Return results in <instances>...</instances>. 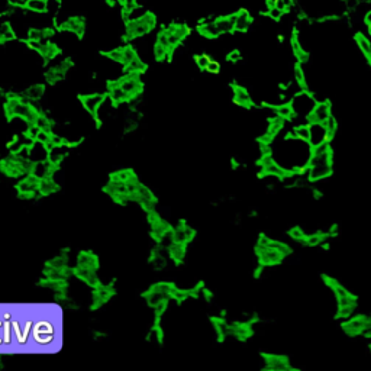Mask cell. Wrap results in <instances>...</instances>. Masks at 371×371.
<instances>
[{
	"instance_id": "cell-1",
	"label": "cell",
	"mask_w": 371,
	"mask_h": 371,
	"mask_svg": "<svg viewBox=\"0 0 371 371\" xmlns=\"http://www.w3.org/2000/svg\"><path fill=\"white\" fill-rule=\"evenodd\" d=\"M155 23H157L155 16L152 13L147 12L141 18L128 20V23H126V35H128L129 39L144 37V35H147L148 32H151L154 29Z\"/></svg>"
},
{
	"instance_id": "cell-2",
	"label": "cell",
	"mask_w": 371,
	"mask_h": 371,
	"mask_svg": "<svg viewBox=\"0 0 371 371\" xmlns=\"http://www.w3.org/2000/svg\"><path fill=\"white\" fill-rule=\"evenodd\" d=\"M255 252L260 261L261 267H270V265H277L280 264L284 255L281 252H278L277 249L271 248V247H264V245H257L255 247Z\"/></svg>"
},
{
	"instance_id": "cell-3",
	"label": "cell",
	"mask_w": 371,
	"mask_h": 371,
	"mask_svg": "<svg viewBox=\"0 0 371 371\" xmlns=\"http://www.w3.org/2000/svg\"><path fill=\"white\" fill-rule=\"evenodd\" d=\"M332 115V106L329 102H319L313 106V109L308 113V122L312 124H323Z\"/></svg>"
},
{
	"instance_id": "cell-4",
	"label": "cell",
	"mask_w": 371,
	"mask_h": 371,
	"mask_svg": "<svg viewBox=\"0 0 371 371\" xmlns=\"http://www.w3.org/2000/svg\"><path fill=\"white\" fill-rule=\"evenodd\" d=\"M265 367L270 371H287L290 370V363L286 357H281L277 354H264Z\"/></svg>"
},
{
	"instance_id": "cell-5",
	"label": "cell",
	"mask_w": 371,
	"mask_h": 371,
	"mask_svg": "<svg viewBox=\"0 0 371 371\" xmlns=\"http://www.w3.org/2000/svg\"><path fill=\"white\" fill-rule=\"evenodd\" d=\"M366 323H367V316L360 315L354 316V317L351 316L348 322L342 323V329L348 336H357V335H361Z\"/></svg>"
},
{
	"instance_id": "cell-6",
	"label": "cell",
	"mask_w": 371,
	"mask_h": 371,
	"mask_svg": "<svg viewBox=\"0 0 371 371\" xmlns=\"http://www.w3.org/2000/svg\"><path fill=\"white\" fill-rule=\"evenodd\" d=\"M80 100L83 106L92 113L93 116H97V111L100 105L106 100V94H89V96H80Z\"/></svg>"
},
{
	"instance_id": "cell-7",
	"label": "cell",
	"mask_w": 371,
	"mask_h": 371,
	"mask_svg": "<svg viewBox=\"0 0 371 371\" xmlns=\"http://www.w3.org/2000/svg\"><path fill=\"white\" fill-rule=\"evenodd\" d=\"M308 170H309V180L319 182V180L329 177L334 173V166L332 163H325V164H317L313 167H308Z\"/></svg>"
},
{
	"instance_id": "cell-8",
	"label": "cell",
	"mask_w": 371,
	"mask_h": 371,
	"mask_svg": "<svg viewBox=\"0 0 371 371\" xmlns=\"http://www.w3.org/2000/svg\"><path fill=\"white\" fill-rule=\"evenodd\" d=\"M194 231L187 226L186 223H180L174 231H173V241L182 242V244H188L194 238Z\"/></svg>"
},
{
	"instance_id": "cell-9",
	"label": "cell",
	"mask_w": 371,
	"mask_h": 371,
	"mask_svg": "<svg viewBox=\"0 0 371 371\" xmlns=\"http://www.w3.org/2000/svg\"><path fill=\"white\" fill-rule=\"evenodd\" d=\"M234 102L244 108H251L252 106V99L251 94L245 87L241 86H234Z\"/></svg>"
},
{
	"instance_id": "cell-10",
	"label": "cell",
	"mask_w": 371,
	"mask_h": 371,
	"mask_svg": "<svg viewBox=\"0 0 371 371\" xmlns=\"http://www.w3.org/2000/svg\"><path fill=\"white\" fill-rule=\"evenodd\" d=\"M251 23H252L251 15L247 10L242 9V10L235 13V28H234V31H237V32H245V31L249 29Z\"/></svg>"
},
{
	"instance_id": "cell-11",
	"label": "cell",
	"mask_w": 371,
	"mask_h": 371,
	"mask_svg": "<svg viewBox=\"0 0 371 371\" xmlns=\"http://www.w3.org/2000/svg\"><path fill=\"white\" fill-rule=\"evenodd\" d=\"M215 25H216L221 35L222 34H231V32H234V28H235V15L215 19Z\"/></svg>"
},
{
	"instance_id": "cell-12",
	"label": "cell",
	"mask_w": 371,
	"mask_h": 371,
	"mask_svg": "<svg viewBox=\"0 0 371 371\" xmlns=\"http://www.w3.org/2000/svg\"><path fill=\"white\" fill-rule=\"evenodd\" d=\"M75 274L81 278V280H84L87 284L93 286V287L99 286V280H97V276H96V270H93V268L80 267V265H78L77 270H75Z\"/></svg>"
},
{
	"instance_id": "cell-13",
	"label": "cell",
	"mask_w": 371,
	"mask_h": 371,
	"mask_svg": "<svg viewBox=\"0 0 371 371\" xmlns=\"http://www.w3.org/2000/svg\"><path fill=\"white\" fill-rule=\"evenodd\" d=\"M290 45H292V51H293V54L297 58L299 64H303V62H306L309 60V54L303 50L300 41L297 39L296 34H293V37L290 39Z\"/></svg>"
},
{
	"instance_id": "cell-14",
	"label": "cell",
	"mask_w": 371,
	"mask_h": 371,
	"mask_svg": "<svg viewBox=\"0 0 371 371\" xmlns=\"http://www.w3.org/2000/svg\"><path fill=\"white\" fill-rule=\"evenodd\" d=\"M23 7L28 12H32L37 15H44V13H47V0H25Z\"/></svg>"
},
{
	"instance_id": "cell-15",
	"label": "cell",
	"mask_w": 371,
	"mask_h": 371,
	"mask_svg": "<svg viewBox=\"0 0 371 371\" xmlns=\"http://www.w3.org/2000/svg\"><path fill=\"white\" fill-rule=\"evenodd\" d=\"M355 42L371 67V42L363 34H355Z\"/></svg>"
},
{
	"instance_id": "cell-16",
	"label": "cell",
	"mask_w": 371,
	"mask_h": 371,
	"mask_svg": "<svg viewBox=\"0 0 371 371\" xmlns=\"http://www.w3.org/2000/svg\"><path fill=\"white\" fill-rule=\"evenodd\" d=\"M168 255L176 261V262H180L183 261L186 255V244H182V242H173L170 247H168Z\"/></svg>"
},
{
	"instance_id": "cell-17",
	"label": "cell",
	"mask_w": 371,
	"mask_h": 371,
	"mask_svg": "<svg viewBox=\"0 0 371 371\" xmlns=\"http://www.w3.org/2000/svg\"><path fill=\"white\" fill-rule=\"evenodd\" d=\"M199 32H200L203 37L210 38V39L218 38L221 35L219 31H218V28H216V25H215V20H213V22H209V20L202 22V23L199 25Z\"/></svg>"
},
{
	"instance_id": "cell-18",
	"label": "cell",
	"mask_w": 371,
	"mask_h": 371,
	"mask_svg": "<svg viewBox=\"0 0 371 371\" xmlns=\"http://www.w3.org/2000/svg\"><path fill=\"white\" fill-rule=\"evenodd\" d=\"M57 188H58V186L53 182V179L51 177H44V179H39V187H38V191L41 193V194H51V193H54Z\"/></svg>"
},
{
	"instance_id": "cell-19",
	"label": "cell",
	"mask_w": 371,
	"mask_h": 371,
	"mask_svg": "<svg viewBox=\"0 0 371 371\" xmlns=\"http://www.w3.org/2000/svg\"><path fill=\"white\" fill-rule=\"evenodd\" d=\"M293 133H295L296 139L302 141V142H306V144H310V136H312L310 125H299L295 128Z\"/></svg>"
},
{
	"instance_id": "cell-20",
	"label": "cell",
	"mask_w": 371,
	"mask_h": 371,
	"mask_svg": "<svg viewBox=\"0 0 371 371\" xmlns=\"http://www.w3.org/2000/svg\"><path fill=\"white\" fill-rule=\"evenodd\" d=\"M322 126L325 128V132H326V139H328V141L334 139L335 133H336V130H338V121H336V118H335L334 115H331V116L322 124Z\"/></svg>"
},
{
	"instance_id": "cell-21",
	"label": "cell",
	"mask_w": 371,
	"mask_h": 371,
	"mask_svg": "<svg viewBox=\"0 0 371 371\" xmlns=\"http://www.w3.org/2000/svg\"><path fill=\"white\" fill-rule=\"evenodd\" d=\"M97 258H96V255H93L90 252H83V254H80V257H78V265L80 267H87V268H93V270H96L97 268Z\"/></svg>"
},
{
	"instance_id": "cell-22",
	"label": "cell",
	"mask_w": 371,
	"mask_h": 371,
	"mask_svg": "<svg viewBox=\"0 0 371 371\" xmlns=\"http://www.w3.org/2000/svg\"><path fill=\"white\" fill-rule=\"evenodd\" d=\"M274 115L276 116H280L283 118L284 121L286 119H290L293 115H295V111H293V105L292 103H284V105H278L274 108Z\"/></svg>"
},
{
	"instance_id": "cell-23",
	"label": "cell",
	"mask_w": 371,
	"mask_h": 371,
	"mask_svg": "<svg viewBox=\"0 0 371 371\" xmlns=\"http://www.w3.org/2000/svg\"><path fill=\"white\" fill-rule=\"evenodd\" d=\"M13 38H15V31H13L12 25L9 22L0 23V42L12 41Z\"/></svg>"
},
{
	"instance_id": "cell-24",
	"label": "cell",
	"mask_w": 371,
	"mask_h": 371,
	"mask_svg": "<svg viewBox=\"0 0 371 371\" xmlns=\"http://www.w3.org/2000/svg\"><path fill=\"white\" fill-rule=\"evenodd\" d=\"M212 322H213V326H215V331H216V334L218 336L222 339L225 336H229V325L223 320V319H212Z\"/></svg>"
},
{
	"instance_id": "cell-25",
	"label": "cell",
	"mask_w": 371,
	"mask_h": 371,
	"mask_svg": "<svg viewBox=\"0 0 371 371\" xmlns=\"http://www.w3.org/2000/svg\"><path fill=\"white\" fill-rule=\"evenodd\" d=\"M126 67V71L128 73H142V71H145V68H147V65L144 64V61L139 58V57H136L135 60H132L128 65H125Z\"/></svg>"
},
{
	"instance_id": "cell-26",
	"label": "cell",
	"mask_w": 371,
	"mask_h": 371,
	"mask_svg": "<svg viewBox=\"0 0 371 371\" xmlns=\"http://www.w3.org/2000/svg\"><path fill=\"white\" fill-rule=\"evenodd\" d=\"M293 74H295V80H296L297 84L303 90H306V87H308V84H306V75H305V71H303V68H302V65L299 62L295 65V68H293Z\"/></svg>"
},
{
	"instance_id": "cell-27",
	"label": "cell",
	"mask_w": 371,
	"mask_h": 371,
	"mask_svg": "<svg viewBox=\"0 0 371 371\" xmlns=\"http://www.w3.org/2000/svg\"><path fill=\"white\" fill-rule=\"evenodd\" d=\"M357 305H347V306H338L336 317L338 319H350L355 312Z\"/></svg>"
},
{
	"instance_id": "cell-28",
	"label": "cell",
	"mask_w": 371,
	"mask_h": 371,
	"mask_svg": "<svg viewBox=\"0 0 371 371\" xmlns=\"http://www.w3.org/2000/svg\"><path fill=\"white\" fill-rule=\"evenodd\" d=\"M152 53H154V57H155V60H158V61H163V60H166L168 56H170V50L166 48L164 45H161L160 42H155V45H154V50H152Z\"/></svg>"
},
{
	"instance_id": "cell-29",
	"label": "cell",
	"mask_w": 371,
	"mask_h": 371,
	"mask_svg": "<svg viewBox=\"0 0 371 371\" xmlns=\"http://www.w3.org/2000/svg\"><path fill=\"white\" fill-rule=\"evenodd\" d=\"M323 240H325V234H312V235H306L302 242L305 245H309V247H316V245L322 244Z\"/></svg>"
},
{
	"instance_id": "cell-30",
	"label": "cell",
	"mask_w": 371,
	"mask_h": 371,
	"mask_svg": "<svg viewBox=\"0 0 371 371\" xmlns=\"http://www.w3.org/2000/svg\"><path fill=\"white\" fill-rule=\"evenodd\" d=\"M133 179H136V176L130 170H122V171L112 176V180H119V182H125V183H128Z\"/></svg>"
},
{
	"instance_id": "cell-31",
	"label": "cell",
	"mask_w": 371,
	"mask_h": 371,
	"mask_svg": "<svg viewBox=\"0 0 371 371\" xmlns=\"http://www.w3.org/2000/svg\"><path fill=\"white\" fill-rule=\"evenodd\" d=\"M42 93H44V86H41V84H37V86H32V87H29L26 92H25V96L28 97V99H32V100H38L41 96H42Z\"/></svg>"
},
{
	"instance_id": "cell-32",
	"label": "cell",
	"mask_w": 371,
	"mask_h": 371,
	"mask_svg": "<svg viewBox=\"0 0 371 371\" xmlns=\"http://www.w3.org/2000/svg\"><path fill=\"white\" fill-rule=\"evenodd\" d=\"M122 50H124V61H122V65H128L132 60H135L138 54H136V51L132 48V47H122Z\"/></svg>"
},
{
	"instance_id": "cell-33",
	"label": "cell",
	"mask_w": 371,
	"mask_h": 371,
	"mask_svg": "<svg viewBox=\"0 0 371 371\" xmlns=\"http://www.w3.org/2000/svg\"><path fill=\"white\" fill-rule=\"evenodd\" d=\"M106 56L109 57L111 60H113V61L122 64V61H124V50H122V47H121V48H116V50H112V51H109Z\"/></svg>"
},
{
	"instance_id": "cell-34",
	"label": "cell",
	"mask_w": 371,
	"mask_h": 371,
	"mask_svg": "<svg viewBox=\"0 0 371 371\" xmlns=\"http://www.w3.org/2000/svg\"><path fill=\"white\" fill-rule=\"evenodd\" d=\"M289 235H290V238L292 240H295V241H303L305 240V232L302 231V228H299V226H295V228H292L290 231H289Z\"/></svg>"
},
{
	"instance_id": "cell-35",
	"label": "cell",
	"mask_w": 371,
	"mask_h": 371,
	"mask_svg": "<svg viewBox=\"0 0 371 371\" xmlns=\"http://www.w3.org/2000/svg\"><path fill=\"white\" fill-rule=\"evenodd\" d=\"M61 0H47V13H58Z\"/></svg>"
},
{
	"instance_id": "cell-36",
	"label": "cell",
	"mask_w": 371,
	"mask_h": 371,
	"mask_svg": "<svg viewBox=\"0 0 371 371\" xmlns=\"http://www.w3.org/2000/svg\"><path fill=\"white\" fill-rule=\"evenodd\" d=\"M210 62V57L206 56V54H200V56H196V64L200 70H206L207 64Z\"/></svg>"
},
{
	"instance_id": "cell-37",
	"label": "cell",
	"mask_w": 371,
	"mask_h": 371,
	"mask_svg": "<svg viewBox=\"0 0 371 371\" xmlns=\"http://www.w3.org/2000/svg\"><path fill=\"white\" fill-rule=\"evenodd\" d=\"M267 15H268V18H271L273 20H280L281 16L284 15V12H283V10H280V9L276 7V6H273V7H268Z\"/></svg>"
},
{
	"instance_id": "cell-38",
	"label": "cell",
	"mask_w": 371,
	"mask_h": 371,
	"mask_svg": "<svg viewBox=\"0 0 371 371\" xmlns=\"http://www.w3.org/2000/svg\"><path fill=\"white\" fill-rule=\"evenodd\" d=\"M206 71L210 73V74H218V73L221 71V64H219L218 61L210 60V62H209L207 67H206Z\"/></svg>"
},
{
	"instance_id": "cell-39",
	"label": "cell",
	"mask_w": 371,
	"mask_h": 371,
	"mask_svg": "<svg viewBox=\"0 0 371 371\" xmlns=\"http://www.w3.org/2000/svg\"><path fill=\"white\" fill-rule=\"evenodd\" d=\"M241 60V53L238 50H234L228 54V61H232V62H237Z\"/></svg>"
},
{
	"instance_id": "cell-40",
	"label": "cell",
	"mask_w": 371,
	"mask_h": 371,
	"mask_svg": "<svg viewBox=\"0 0 371 371\" xmlns=\"http://www.w3.org/2000/svg\"><path fill=\"white\" fill-rule=\"evenodd\" d=\"M280 1L283 3V6H284L286 12H287V10H290V7L295 4V1H293V0H280Z\"/></svg>"
},
{
	"instance_id": "cell-41",
	"label": "cell",
	"mask_w": 371,
	"mask_h": 371,
	"mask_svg": "<svg viewBox=\"0 0 371 371\" xmlns=\"http://www.w3.org/2000/svg\"><path fill=\"white\" fill-rule=\"evenodd\" d=\"M364 23L369 26V25H371V10H369L367 13H366V16H364Z\"/></svg>"
},
{
	"instance_id": "cell-42",
	"label": "cell",
	"mask_w": 371,
	"mask_h": 371,
	"mask_svg": "<svg viewBox=\"0 0 371 371\" xmlns=\"http://www.w3.org/2000/svg\"><path fill=\"white\" fill-rule=\"evenodd\" d=\"M109 6H113V4H116L118 3V0H105Z\"/></svg>"
},
{
	"instance_id": "cell-43",
	"label": "cell",
	"mask_w": 371,
	"mask_h": 371,
	"mask_svg": "<svg viewBox=\"0 0 371 371\" xmlns=\"http://www.w3.org/2000/svg\"><path fill=\"white\" fill-rule=\"evenodd\" d=\"M367 28H369V35H370V37H371V25H369Z\"/></svg>"
},
{
	"instance_id": "cell-44",
	"label": "cell",
	"mask_w": 371,
	"mask_h": 371,
	"mask_svg": "<svg viewBox=\"0 0 371 371\" xmlns=\"http://www.w3.org/2000/svg\"><path fill=\"white\" fill-rule=\"evenodd\" d=\"M124 1H125V0H118V3H119V4H122Z\"/></svg>"
},
{
	"instance_id": "cell-45",
	"label": "cell",
	"mask_w": 371,
	"mask_h": 371,
	"mask_svg": "<svg viewBox=\"0 0 371 371\" xmlns=\"http://www.w3.org/2000/svg\"><path fill=\"white\" fill-rule=\"evenodd\" d=\"M370 350H371V345H370Z\"/></svg>"
}]
</instances>
